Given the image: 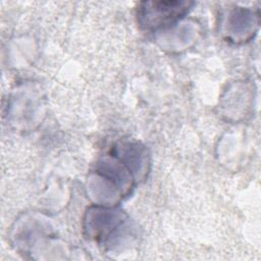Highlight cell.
Returning a JSON list of instances; mask_svg holds the SVG:
<instances>
[{"label": "cell", "mask_w": 261, "mask_h": 261, "mask_svg": "<svg viewBox=\"0 0 261 261\" xmlns=\"http://www.w3.org/2000/svg\"><path fill=\"white\" fill-rule=\"evenodd\" d=\"M184 2H151L146 5L149 7L144 12V24L149 27H160L176 19L180 14L185 13L186 7Z\"/></svg>", "instance_id": "1"}]
</instances>
